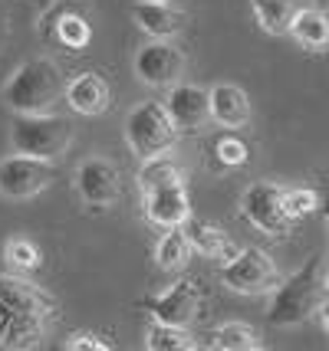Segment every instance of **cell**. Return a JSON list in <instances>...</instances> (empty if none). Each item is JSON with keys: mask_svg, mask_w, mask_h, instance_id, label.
<instances>
[{"mask_svg": "<svg viewBox=\"0 0 329 351\" xmlns=\"http://www.w3.org/2000/svg\"><path fill=\"white\" fill-rule=\"evenodd\" d=\"M63 89L66 79L60 66L47 56H36V60L20 62L7 76V82L0 86V99L16 115H47L63 99Z\"/></svg>", "mask_w": 329, "mask_h": 351, "instance_id": "6da1fadb", "label": "cell"}, {"mask_svg": "<svg viewBox=\"0 0 329 351\" xmlns=\"http://www.w3.org/2000/svg\"><path fill=\"white\" fill-rule=\"evenodd\" d=\"M326 260L323 256H310L303 269L280 279L270 289V306H266V319L270 325H299L313 315L319 302L326 299Z\"/></svg>", "mask_w": 329, "mask_h": 351, "instance_id": "7a4b0ae2", "label": "cell"}, {"mask_svg": "<svg viewBox=\"0 0 329 351\" xmlns=\"http://www.w3.org/2000/svg\"><path fill=\"white\" fill-rule=\"evenodd\" d=\"M73 145V125L60 115H16L10 125V148L43 161L63 158Z\"/></svg>", "mask_w": 329, "mask_h": 351, "instance_id": "3957f363", "label": "cell"}, {"mask_svg": "<svg viewBox=\"0 0 329 351\" xmlns=\"http://www.w3.org/2000/svg\"><path fill=\"white\" fill-rule=\"evenodd\" d=\"M126 141L135 158H155L168 154L178 141V128L172 125L168 112L161 102H141L128 112L126 119Z\"/></svg>", "mask_w": 329, "mask_h": 351, "instance_id": "277c9868", "label": "cell"}, {"mask_svg": "<svg viewBox=\"0 0 329 351\" xmlns=\"http://www.w3.org/2000/svg\"><path fill=\"white\" fill-rule=\"evenodd\" d=\"M220 282L240 295H264L280 282V273L264 250L247 246V250H237L227 263H220Z\"/></svg>", "mask_w": 329, "mask_h": 351, "instance_id": "5b68a950", "label": "cell"}, {"mask_svg": "<svg viewBox=\"0 0 329 351\" xmlns=\"http://www.w3.org/2000/svg\"><path fill=\"white\" fill-rule=\"evenodd\" d=\"M56 178L53 161L30 158V154H14L0 161V197L3 200H30L43 194Z\"/></svg>", "mask_w": 329, "mask_h": 351, "instance_id": "8992f818", "label": "cell"}, {"mask_svg": "<svg viewBox=\"0 0 329 351\" xmlns=\"http://www.w3.org/2000/svg\"><path fill=\"white\" fill-rule=\"evenodd\" d=\"M240 214L266 237H286L293 220L283 210V187L270 181H257L240 197Z\"/></svg>", "mask_w": 329, "mask_h": 351, "instance_id": "52a82bcc", "label": "cell"}, {"mask_svg": "<svg viewBox=\"0 0 329 351\" xmlns=\"http://www.w3.org/2000/svg\"><path fill=\"white\" fill-rule=\"evenodd\" d=\"M135 76L152 86V89H172L174 82H181L185 73V53L172 40H152L135 53Z\"/></svg>", "mask_w": 329, "mask_h": 351, "instance_id": "ba28073f", "label": "cell"}, {"mask_svg": "<svg viewBox=\"0 0 329 351\" xmlns=\"http://www.w3.org/2000/svg\"><path fill=\"white\" fill-rule=\"evenodd\" d=\"M76 191L86 207L93 210H106L112 207L119 194H122V181H119V168L106 161V158H86L76 171Z\"/></svg>", "mask_w": 329, "mask_h": 351, "instance_id": "9c48e42d", "label": "cell"}, {"mask_svg": "<svg viewBox=\"0 0 329 351\" xmlns=\"http://www.w3.org/2000/svg\"><path fill=\"white\" fill-rule=\"evenodd\" d=\"M145 306H148V312H152L155 322L191 325V319L198 315V306H201V289H198L194 279H178V282H172L161 295L145 299Z\"/></svg>", "mask_w": 329, "mask_h": 351, "instance_id": "30bf717a", "label": "cell"}, {"mask_svg": "<svg viewBox=\"0 0 329 351\" xmlns=\"http://www.w3.org/2000/svg\"><path fill=\"white\" fill-rule=\"evenodd\" d=\"M145 217L161 230L181 227L191 217V197H188L185 178H181V181L158 184L152 191H145Z\"/></svg>", "mask_w": 329, "mask_h": 351, "instance_id": "8fae6325", "label": "cell"}, {"mask_svg": "<svg viewBox=\"0 0 329 351\" xmlns=\"http://www.w3.org/2000/svg\"><path fill=\"white\" fill-rule=\"evenodd\" d=\"M168 119L178 132H198L211 122V102H207V89L201 86H188V82H174L168 89V99L161 102Z\"/></svg>", "mask_w": 329, "mask_h": 351, "instance_id": "7c38bea8", "label": "cell"}, {"mask_svg": "<svg viewBox=\"0 0 329 351\" xmlns=\"http://www.w3.org/2000/svg\"><path fill=\"white\" fill-rule=\"evenodd\" d=\"M0 299L16 312H27V315L49 319V315L60 312L56 299L49 292H43L40 286H33L30 279H20V276H0Z\"/></svg>", "mask_w": 329, "mask_h": 351, "instance_id": "4fadbf2b", "label": "cell"}, {"mask_svg": "<svg viewBox=\"0 0 329 351\" xmlns=\"http://www.w3.org/2000/svg\"><path fill=\"white\" fill-rule=\"evenodd\" d=\"M47 332L43 315L16 312L0 299V348H36Z\"/></svg>", "mask_w": 329, "mask_h": 351, "instance_id": "5bb4252c", "label": "cell"}, {"mask_svg": "<svg viewBox=\"0 0 329 351\" xmlns=\"http://www.w3.org/2000/svg\"><path fill=\"white\" fill-rule=\"evenodd\" d=\"M63 99L76 115H102L112 102V92L99 73H79L66 82Z\"/></svg>", "mask_w": 329, "mask_h": 351, "instance_id": "9a60e30c", "label": "cell"}, {"mask_svg": "<svg viewBox=\"0 0 329 351\" xmlns=\"http://www.w3.org/2000/svg\"><path fill=\"white\" fill-rule=\"evenodd\" d=\"M207 102H211V119L220 128H244L251 122V99L240 86L220 82L214 89H207Z\"/></svg>", "mask_w": 329, "mask_h": 351, "instance_id": "2e32d148", "label": "cell"}, {"mask_svg": "<svg viewBox=\"0 0 329 351\" xmlns=\"http://www.w3.org/2000/svg\"><path fill=\"white\" fill-rule=\"evenodd\" d=\"M181 230H185V237H188L191 250H194V253H201V256H207V260L227 263L237 250H240V246L231 243V237H227L218 223L201 220V217H188V220L181 223Z\"/></svg>", "mask_w": 329, "mask_h": 351, "instance_id": "e0dca14e", "label": "cell"}, {"mask_svg": "<svg viewBox=\"0 0 329 351\" xmlns=\"http://www.w3.org/2000/svg\"><path fill=\"white\" fill-rule=\"evenodd\" d=\"M132 20L152 40H174L181 33V27H185V14L172 10L168 3H155V0H139L132 7Z\"/></svg>", "mask_w": 329, "mask_h": 351, "instance_id": "ac0fdd59", "label": "cell"}, {"mask_svg": "<svg viewBox=\"0 0 329 351\" xmlns=\"http://www.w3.org/2000/svg\"><path fill=\"white\" fill-rule=\"evenodd\" d=\"M290 36L306 49H326L329 46V14L316 10V7H299L293 23H290Z\"/></svg>", "mask_w": 329, "mask_h": 351, "instance_id": "d6986e66", "label": "cell"}, {"mask_svg": "<svg viewBox=\"0 0 329 351\" xmlns=\"http://www.w3.org/2000/svg\"><path fill=\"white\" fill-rule=\"evenodd\" d=\"M299 7H303V0H251V10L260 23V30L270 36L290 33V23H293Z\"/></svg>", "mask_w": 329, "mask_h": 351, "instance_id": "ffe728a7", "label": "cell"}, {"mask_svg": "<svg viewBox=\"0 0 329 351\" xmlns=\"http://www.w3.org/2000/svg\"><path fill=\"white\" fill-rule=\"evenodd\" d=\"M145 348L148 351H194L198 341L191 338L188 325H168V322H152L145 332Z\"/></svg>", "mask_w": 329, "mask_h": 351, "instance_id": "44dd1931", "label": "cell"}, {"mask_svg": "<svg viewBox=\"0 0 329 351\" xmlns=\"http://www.w3.org/2000/svg\"><path fill=\"white\" fill-rule=\"evenodd\" d=\"M191 253L194 250H191L188 237H185L181 227H168L161 233V240L155 243V263L161 269H181L191 260Z\"/></svg>", "mask_w": 329, "mask_h": 351, "instance_id": "7402d4cb", "label": "cell"}, {"mask_svg": "<svg viewBox=\"0 0 329 351\" xmlns=\"http://www.w3.org/2000/svg\"><path fill=\"white\" fill-rule=\"evenodd\" d=\"M185 174L181 168L174 165L168 154H155V158H145L139 168V187L141 191H152L158 184H168V181H181Z\"/></svg>", "mask_w": 329, "mask_h": 351, "instance_id": "603a6c76", "label": "cell"}, {"mask_svg": "<svg viewBox=\"0 0 329 351\" xmlns=\"http://www.w3.org/2000/svg\"><path fill=\"white\" fill-rule=\"evenodd\" d=\"M214 348L220 351H253L260 348L257 341V332L244 322H224L218 332H214Z\"/></svg>", "mask_w": 329, "mask_h": 351, "instance_id": "cb8c5ba5", "label": "cell"}, {"mask_svg": "<svg viewBox=\"0 0 329 351\" xmlns=\"http://www.w3.org/2000/svg\"><path fill=\"white\" fill-rule=\"evenodd\" d=\"M56 40L66 49H82L93 40V27H89L86 16L79 14H56Z\"/></svg>", "mask_w": 329, "mask_h": 351, "instance_id": "d4e9b609", "label": "cell"}, {"mask_svg": "<svg viewBox=\"0 0 329 351\" xmlns=\"http://www.w3.org/2000/svg\"><path fill=\"white\" fill-rule=\"evenodd\" d=\"M283 210L297 223L303 217H310L313 210H319V197H316V191H310V187H290V191L283 187Z\"/></svg>", "mask_w": 329, "mask_h": 351, "instance_id": "484cf974", "label": "cell"}, {"mask_svg": "<svg viewBox=\"0 0 329 351\" xmlns=\"http://www.w3.org/2000/svg\"><path fill=\"white\" fill-rule=\"evenodd\" d=\"M3 253H7V260L14 263L16 269H36L40 266V250H36V243H30L27 237H10L7 240V246H3Z\"/></svg>", "mask_w": 329, "mask_h": 351, "instance_id": "4316f807", "label": "cell"}, {"mask_svg": "<svg viewBox=\"0 0 329 351\" xmlns=\"http://www.w3.org/2000/svg\"><path fill=\"white\" fill-rule=\"evenodd\" d=\"M214 154H218L220 165H227V168H240V165L247 161V145H244L237 135H220L218 141H214Z\"/></svg>", "mask_w": 329, "mask_h": 351, "instance_id": "83f0119b", "label": "cell"}, {"mask_svg": "<svg viewBox=\"0 0 329 351\" xmlns=\"http://www.w3.org/2000/svg\"><path fill=\"white\" fill-rule=\"evenodd\" d=\"M66 348H69V351H109L112 341L99 338L95 332H73V335H69V341H66Z\"/></svg>", "mask_w": 329, "mask_h": 351, "instance_id": "f1b7e54d", "label": "cell"}, {"mask_svg": "<svg viewBox=\"0 0 329 351\" xmlns=\"http://www.w3.org/2000/svg\"><path fill=\"white\" fill-rule=\"evenodd\" d=\"M316 312H319V322H323V328H326V335H329V292H326V299L319 302Z\"/></svg>", "mask_w": 329, "mask_h": 351, "instance_id": "f546056e", "label": "cell"}, {"mask_svg": "<svg viewBox=\"0 0 329 351\" xmlns=\"http://www.w3.org/2000/svg\"><path fill=\"white\" fill-rule=\"evenodd\" d=\"M7 36H10V20H7V14L0 10V49H3V43H7Z\"/></svg>", "mask_w": 329, "mask_h": 351, "instance_id": "4dcf8cb0", "label": "cell"}, {"mask_svg": "<svg viewBox=\"0 0 329 351\" xmlns=\"http://www.w3.org/2000/svg\"><path fill=\"white\" fill-rule=\"evenodd\" d=\"M323 214H326V227H329V204H326V207H323Z\"/></svg>", "mask_w": 329, "mask_h": 351, "instance_id": "1f68e13d", "label": "cell"}, {"mask_svg": "<svg viewBox=\"0 0 329 351\" xmlns=\"http://www.w3.org/2000/svg\"><path fill=\"white\" fill-rule=\"evenodd\" d=\"M326 289H329V263H326Z\"/></svg>", "mask_w": 329, "mask_h": 351, "instance_id": "d6a6232c", "label": "cell"}, {"mask_svg": "<svg viewBox=\"0 0 329 351\" xmlns=\"http://www.w3.org/2000/svg\"><path fill=\"white\" fill-rule=\"evenodd\" d=\"M155 3H168V0H155Z\"/></svg>", "mask_w": 329, "mask_h": 351, "instance_id": "836d02e7", "label": "cell"}]
</instances>
